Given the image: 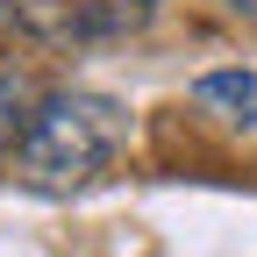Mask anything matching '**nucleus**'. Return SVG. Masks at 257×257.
I'll return each mask as SVG.
<instances>
[{
	"label": "nucleus",
	"instance_id": "423d86ee",
	"mask_svg": "<svg viewBox=\"0 0 257 257\" xmlns=\"http://www.w3.org/2000/svg\"><path fill=\"white\" fill-rule=\"evenodd\" d=\"M236 8H243V15H250V22H257V0H236Z\"/></svg>",
	"mask_w": 257,
	"mask_h": 257
},
{
	"label": "nucleus",
	"instance_id": "20e7f679",
	"mask_svg": "<svg viewBox=\"0 0 257 257\" xmlns=\"http://www.w3.org/2000/svg\"><path fill=\"white\" fill-rule=\"evenodd\" d=\"M36 107H43L36 79L0 64V165H15V150H22V136H29V121H36Z\"/></svg>",
	"mask_w": 257,
	"mask_h": 257
},
{
	"label": "nucleus",
	"instance_id": "39448f33",
	"mask_svg": "<svg viewBox=\"0 0 257 257\" xmlns=\"http://www.w3.org/2000/svg\"><path fill=\"white\" fill-rule=\"evenodd\" d=\"M15 29H22V8H15V0H0V43L15 36Z\"/></svg>",
	"mask_w": 257,
	"mask_h": 257
},
{
	"label": "nucleus",
	"instance_id": "7ed1b4c3",
	"mask_svg": "<svg viewBox=\"0 0 257 257\" xmlns=\"http://www.w3.org/2000/svg\"><path fill=\"white\" fill-rule=\"evenodd\" d=\"M193 100H200L207 114H221V121L250 128V121H257V72H243V64H229V72H207L200 86H193Z\"/></svg>",
	"mask_w": 257,
	"mask_h": 257
},
{
	"label": "nucleus",
	"instance_id": "f257e3e1",
	"mask_svg": "<svg viewBox=\"0 0 257 257\" xmlns=\"http://www.w3.org/2000/svg\"><path fill=\"white\" fill-rule=\"evenodd\" d=\"M121 150V107L100 93H50L15 150V179L36 193H79L93 186Z\"/></svg>",
	"mask_w": 257,
	"mask_h": 257
},
{
	"label": "nucleus",
	"instance_id": "f03ea898",
	"mask_svg": "<svg viewBox=\"0 0 257 257\" xmlns=\"http://www.w3.org/2000/svg\"><path fill=\"white\" fill-rule=\"evenodd\" d=\"M22 29H36L43 43H79V36H107L114 15H86L79 0H22Z\"/></svg>",
	"mask_w": 257,
	"mask_h": 257
}]
</instances>
